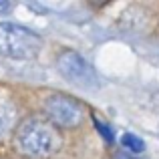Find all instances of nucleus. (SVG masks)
<instances>
[{"mask_svg": "<svg viewBox=\"0 0 159 159\" xmlns=\"http://www.w3.org/2000/svg\"><path fill=\"white\" fill-rule=\"evenodd\" d=\"M16 149L30 157H44L54 153L62 145L61 133L52 123L44 119H28L18 127L14 135Z\"/></svg>", "mask_w": 159, "mask_h": 159, "instance_id": "nucleus-1", "label": "nucleus"}, {"mask_svg": "<svg viewBox=\"0 0 159 159\" xmlns=\"http://www.w3.org/2000/svg\"><path fill=\"white\" fill-rule=\"evenodd\" d=\"M43 40L36 32L12 22H0V54L16 61H28L40 52Z\"/></svg>", "mask_w": 159, "mask_h": 159, "instance_id": "nucleus-2", "label": "nucleus"}, {"mask_svg": "<svg viewBox=\"0 0 159 159\" xmlns=\"http://www.w3.org/2000/svg\"><path fill=\"white\" fill-rule=\"evenodd\" d=\"M58 73L66 79L69 83L81 87V89H97L99 87V77L95 73V69L75 51H65L57 61Z\"/></svg>", "mask_w": 159, "mask_h": 159, "instance_id": "nucleus-3", "label": "nucleus"}, {"mask_svg": "<svg viewBox=\"0 0 159 159\" xmlns=\"http://www.w3.org/2000/svg\"><path fill=\"white\" fill-rule=\"evenodd\" d=\"M44 113L57 127H77L83 119V109L66 95H51L44 101Z\"/></svg>", "mask_w": 159, "mask_h": 159, "instance_id": "nucleus-4", "label": "nucleus"}, {"mask_svg": "<svg viewBox=\"0 0 159 159\" xmlns=\"http://www.w3.org/2000/svg\"><path fill=\"white\" fill-rule=\"evenodd\" d=\"M14 123H16V107L12 105L10 99L0 97V139L12 131Z\"/></svg>", "mask_w": 159, "mask_h": 159, "instance_id": "nucleus-5", "label": "nucleus"}, {"mask_svg": "<svg viewBox=\"0 0 159 159\" xmlns=\"http://www.w3.org/2000/svg\"><path fill=\"white\" fill-rule=\"evenodd\" d=\"M121 143H123V147L127 149V151H133V153H141L145 149L143 139H139V137L133 135V133H125V135L121 137Z\"/></svg>", "mask_w": 159, "mask_h": 159, "instance_id": "nucleus-6", "label": "nucleus"}, {"mask_svg": "<svg viewBox=\"0 0 159 159\" xmlns=\"http://www.w3.org/2000/svg\"><path fill=\"white\" fill-rule=\"evenodd\" d=\"M95 125H97V127H99V133H101V135H103V137H105V139L109 141V143H111V141H113V133H111V131H109V127H107V125H103V123H99V121H95Z\"/></svg>", "mask_w": 159, "mask_h": 159, "instance_id": "nucleus-7", "label": "nucleus"}, {"mask_svg": "<svg viewBox=\"0 0 159 159\" xmlns=\"http://www.w3.org/2000/svg\"><path fill=\"white\" fill-rule=\"evenodd\" d=\"M8 8H10V4H8L6 0H0V14H2V12H6Z\"/></svg>", "mask_w": 159, "mask_h": 159, "instance_id": "nucleus-8", "label": "nucleus"}, {"mask_svg": "<svg viewBox=\"0 0 159 159\" xmlns=\"http://www.w3.org/2000/svg\"><path fill=\"white\" fill-rule=\"evenodd\" d=\"M117 159H131V157H125V155H117Z\"/></svg>", "mask_w": 159, "mask_h": 159, "instance_id": "nucleus-9", "label": "nucleus"}]
</instances>
